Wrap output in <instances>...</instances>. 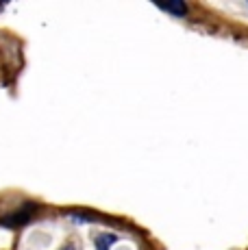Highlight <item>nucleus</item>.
<instances>
[{
    "label": "nucleus",
    "instance_id": "nucleus-4",
    "mask_svg": "<svg viewBox=\"0 0 248 250\" xmlns=\"http://www.w3.org/2000/svg\"><path fill=\"white\" fill-rule=\"evenodd\" d=\"M2 9H4V4H0V11H2Z\"/></svg>",
    "mask_w": 248,
    "mask_h": 250
},
{
    "label": "nucleus",
    "instance_id": "nucleus-1",
    "mask_svg": "<svg viewBox=\"0 0 248 250\" xmlns=\"http://www.w3.org/2000/svg\"><path fill=\"white\" fill-rule=\"evenodd\" d=\"M161 9H164V11H168V13H172V16H176V18L187 16V4L181 2V0H176V2H168V4H161Z\"/></svg>",
    "mask_w": 248,
    "mask_h": 250
},
{
    "label": "nucleus",
    "instance_id": "nucleus-3",
    "mask_svg": "<svg viewBox=\"0 0 248 250\" xmlns=\"http://www.w3.org/2000/svg\"><path fill=\"white\" fill-rule=\"evenodd\" d=\"M61 250H76L74 246H65V248H61Z\"/></svg>",
    "mask_w": 248,
    "mask_h": 250
},
{
    "label": "nucleus",
    "instance_id": "nucleus-2",
    "mask_svg": "<svg viewBox=\"0 0 248 250\" xmlns=\"http://www.w3.org/2000/svg\"><path fill=\"white\" fill-rule=\"evenodd\" d=\"M116 242H118V237L113 233H103L96 237V250H111Z\"/></svg>",
    "mask_w": 248,
    "mask_h": 250
}]
</instances>
